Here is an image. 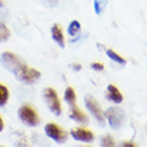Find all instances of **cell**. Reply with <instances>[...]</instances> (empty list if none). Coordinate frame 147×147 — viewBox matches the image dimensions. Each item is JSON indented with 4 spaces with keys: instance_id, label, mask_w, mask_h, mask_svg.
Segmentation results:
<instances>
[{
    "instance_id": "2",
    "label": "cell",
    "mask_w": 147,
    "mask_h": 147,
    "mask_svg": "<svg viewBox=\"0 0 147 147\" xmlns=\"http://www.w3.org/2000/svg\"><path fill=\"white\" fill-rule=\"evenodd\" d=\"M43 96H44V100L47 103V107L50 109V111L54 115L59 116L62 114V105H60V100H59L58 92L54 88H51V87L46 88L43 91Z\"/></svg>"
},
{
    "instance_id": "25",
    "label": "cell",
    "mask_w": 147,
    "mask_h": 147,
    "mask_svg": "<svg viewBox=\"0 0 147 147\" xmlns=\"http://www.w3.org/2000/svg\"><path fill=\"white\" fill-rule=\"evenodd\" d=\"M0 7H4V4H3V0H0Z\"/></svg>"
},
{
    "instance_id": "3",
    "label": "cell",
    "mask_w": 147,
    "mask_h": 147,
    "mask_svg": "<svg viewBox=\"0 0 147 147\" xmlns=\"http://www.w3.org/2000/svg\"><path fill=\"white\" fill-rule=\"evenodd\" d=\"M15 78L22 83H26V84H34L40 79V72L35 68H31L28 67L26 63H24L22 68H20L18 72L15 74Z\"/></svg>"
},
{
    "instance_id": "24",
    "label": "cell",
    "mask_w": 147,
    "mask_h": 147,
    "mask_svg": "<svg viewBox=\"0 0 147 147\" xmlns=\"http://www.w3.org/2000/svg\"><path fill=\"white\" fill-rule=\"evenodd\" d=\"M4 130V120L1 119V116H0V132Z\"/></svg>"
},
{
    "instance_id": "17",
    "label": "cell",
    "mask_w": 147,
    "mask_h": 147,
    "mask_svg": "<svg viewBox=\"0 0 147 147\" xmlns=\"http://www.w3.org/2000/svg\"><path fill=\"white\" fill-rule=\"evenodd\" d=\"M100 146L102 147H116V144L111 135H105V136H102V139H100Z\"/></svg>"
},
{
    "instance_id": "15",
    "label": "cell",
    "mask_w": 147,
    "mask_h": 147,
    "mask_svg": "<svg viewBox=\"0 0 147 147\" xmlns=\"http://www.w3.org/2000/svg\"><path fill=\"white\" fill-rule=\"evenodd\" d=\"M106 54H107V56H109L111 60H114L115 63H119V64H126V59L122 58L119 54H116L115 51L107 50V51H106Z\"/></svg>"
},
{
    "instance_id": "20",
    "label": "cell",
    "mask_w": 147,
    "mask_h": 147,
    "mask_svg": "<svg viewBox=\"0 0 147 147\" xmlns=\"http://www.w3.org/2000/svg\"><path fill=\"white\" fill-rule=\"evenodd\" d=\"M91 68L95 71H103L105 70V66L102 64V63H98V62H94L91 63Z\"/></svg>"
},
{
    "instance_id": "1",
    "label": "cell",
    "mask_w": 147,
    "mask_h": 147,
    "mask_svg": "<svg viewBox=\"0 0 147 147\" xmlns=\"http://www.w3.org/2000/svg\"><path fill=\"white\" fill-rule=\"evenodd\" d=\"M18 116H19L20 122L23 124H26L27 127H36V126L40 123L38 112L30 105L20 106L19 110H18Z\"/></svg>"
},
{
    "instance_id": "7",
    "label": "cell",
    "mask_w": 147,
    "mask_h": 147,
    "mask_svg": "<svg viewBox=\"0 0 147 147\" xmlns=\"http://www.w3.org/2000/svg\"><path fill=\"white\" fill-rule=\"evenodd\" d=\"M84 105H86V107H87V110L91 112V115L96 119L98 123L100 124V126H105L106 124L105 114H103V111L100 110V107H99V105H98V102L95 100L91 95H87V96L84 98Z\"/></svg>"
},
{
    "instance_id": "18",
    "label": "cell",
    "mask_w": 147,
    "mask_h": 147,
    "mask_svg": "<svg viewBox=\"0 0 147 147\" xmlns=\"http://www.w3.org/2000/svg\"><path fill=\"white\" fill-rule=\"evenodd\" d=\"M9 30L7 28L5 24H0V42H5L9 39Z\"/></svg>"
},
{
    "instance_id": "19",
    "label": "cell",
    "mask_w": 147,
    "mask_h": 147,
    "mask_svg": "<svg viewBox=\"0 0 147 147\" xmlns=\"http://www.w3.org/2000/svg\"><path fill=\"white\" fill-rule=\"evenodd\" d=\"M5 19H7V11L4 9V7H0V24L5 23Z\"/></svg>"
},
{
    "instance_id": "23",
    "label": "cell",
    "mask_w": 147,
    "mask_h": 147,
    "mask_svg": "<svg viewBox=\"0 0 147 147\" xmlns=\"http://www.w3.org/2000/svg\"><path fill=\"white\" fill-rule=\"evenodd\" d=\"M71 67H72L74 70H76V71H80V70H82L80 64H71Z\"/></svg>"
},
{
    "instance_id": "22",
    "label": "cell",
    "mask_w": 147,
    "mask_h": 147,
    "mask_svg": "<svg viewBox=\"0 0 147 147\" xmlns=\"http://www.w3.org/2000/svg\"><path fill=\"white\" fill-rule=\"evenodd\" d=\"M59 0H46V3L50 5V7H54V5H58Z\"/></svg>"
},
{
    "instance_id": "16",
    "label": "cell",
    "mask_w": 147,
    "mask_h": 147,
    "mask_svg": "<svg viewBox=\"0 0 147 147\" xmlns=\"http://www.w3.org/2000/svg\"><path fill=\"white\" fill-rule=\"evenodd\" d=\"M107 5V0H94V9H95V13L99 15L103 12V9Z\"/></svg>"
},
{
    "instance_id": "13",
    "label": "cell",
    "mask_w": 147,
    "mask_h": 147,
    "mask_svg": "<svg viewBox=\"0 0 147 147\" xmlns=\"http://www.w3.org/2000/svg\"><path fill=\"white\" fill-rule=\"evenodd\" d=\"M80 23L78 22V20H72L70 24H68V27H67V34L70 36H78L80 34Z\"/></svg>"
},
{
    "instance_id": "11",
    "label": "cell",
    "mask_w": 147,
    "mask_h": 147,
    "mask_svg": "<svg viewBox=\"0 0 147 147\" xmlns=\"http://www.w3.org/2000/svg\"><path fill=\"white\" fill-rule=\"evenodd\" d=\"M70 118L78 123H82V124H87L88 123V118L84 115V112L80 111V109H78L76 106H72L70 110Z\"/></svg>"
},
{
    "instance_id": "21",
    "label": "cell",
    "mask_w": 147,
    "mask_h": 147,
    "mask_svg": "<svg viewBox=\"0 0 147 147\" xmlns=\"http://www.w3.org/2000/svg\"><path fill=\"white\" fill-rule=\"evenodd\" d=\"M119 147H136V146L132 142H123V143H120Z\"/></svg>"
},
{
    "instance_id": "5",
    "label": "cell",
    "mask_w": 147,
    "mask_h": 147,
    "mask_svg": "<svg viewBox=\"0 0 147 147\" xmlns=\"http://www.w3.org/2000/svg\"><path fill=\"white\" fill-rule=\"evenodd\" d=\"M44 132H46V135L50 139H52L55 143H59V144L66 143L67 138H68V134L60 126H58L55 123H47L44 126Z\"/></svg>"
},
{
    "instance_id": "9",
    "label": "cell",
    "mask_w": 147,
    "mask_h": 147,
    "mask_svg": "<svg viewBox=\"0 0 147 147\" xmlns=\"http://www.w3.org/2000/svg\"><path fill=\"white\" fill-rule=\"evenodd\" d=\"M51 38L60 48H64V35H63V30L59 24H54L51 27Z\"/></svg>"
},
{
    "instance_id": "14",
    "label": "cell",
    "mask_w": 147,
    "mask_h": 147,
    "mask_svg": "<svg viewBox=\"0 0 147 147\" xmlns=\"http://www.w3.org/2000/svg\"><path fill=\"white\" fill-rule=\"evenodd\" d=\"M9 99V91L4 84L0 83V107H4Z\"/></svg>"
},
{
    "instance_id": "8",
    "label": "cell",
    "mask_w": 147,
    "mask_h": 147,
    "mask_svg": "<svg viewBox=\"0 0 147 147\" xmlns=\"http://www.w3.org/2000/svg\"><path fill=\"white\" fill-rule=\"evenodd\" d=\"M70 135L72 136L75 140L78 142H84V143H91L94 142V134L90 130H86V128H72L70 132Z\"/></svg>"
},
{
    "instance_id": "12",
    "label": "cell",
    "mask_w": 147,
    "mask_h": 147,
    "mask_svg": "<svg viewBox=\"0 0 147 147\" xmlns=\"http://www.w3.org/2000/svg\"><path fill=\"white\" fill-rule=\"evenodd\" d=\"M64 100L70 107L75 106V103H76V94H75L72 87H67L66 88V91H64Z\"/></svg>"
},
{
    "instance_id": "6",
    "label": "cell",
    "mask_w": 147,
    "mask_h": 147,
    "mask_svg": "<svg viewBox=\"0 0 147 147\" xmlns=\"http://www.w3.org/2000/svg\"><path fill=\"white\" fill-rule=\"evenodd\" d=\"M0 63H1V66H3L5 70H8L12 74H15L16 71H18V68H19L24 62L18 55L13 54V52H8L7 51V52H3V54H1V56H0Z\"/></svg>"
},
{
    "instance_id": "26",
    "label": "cell",
    "mask_w": 147,
    "mask_h": 147,
    "mask_svg": "<svg viewBox=\"0 0 147 147\" xmlns=\"http://www.w3.org/2000/svg\"><path fill=\"white\" fill-rule=\"evenodd\" d=\"M0 147H5V146H1V144H0Z\"/></svg>"
},
{
    "instance_id": "10",
    "label": "cell",
    "mask_w": 147,
    "mask_h": 147,
    "mask_svg": "<svg viewBox=\"0 0 147 147\" xmlns=\"http://www.w3.org/2000/svg\"><path fill=\"white\" fill-rule=\"evenodd\" d=\"M106 98L109 100L114 102V103H122L123 102V95L119 90L116 88L114 84H109L107 86V92H106Z\"/></svg>"
},
{
    "instance_id": "4",
    "label": "cell",
    "mask_w": 147,
    "mask_h": 147,
    "mask_svg": "<svg viewBox=\"0 0 147 147\" xmlns=\"http://www.w3.org/2000/svg\"><path fill=\"white\" fill-rule=\"evenodd\" d=\"M105 116H106V119L109 120L110 127L114 128V130L120 128L124 124V120H126L124 111L118 109V107H109L105 114Z\"/></svg>"
}]
</instances>
